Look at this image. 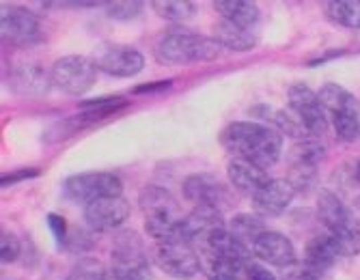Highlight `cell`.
I'll return each instance as SVG.
<instances>
[{
	"mask_svg": "<svg viewBox=\"0 0 360 280\" xmlns=\"http://www.w3.org/2000/svg\"><path fill=\"white\" fill-rule=\"evenodd\" d=\"M317 168L319 166H309V164H289V177L287 181L293 185L296 192H307L313 188L317 179Z\"/></svg>",
	"mask_w": 360,
	"mask_h": 280,
	"instance_id": "obj_27",
	"label": "cell"
},
{
	"mask_svg": "<svg viewBox=\"0 0 360 280\" xmlns=\"http://www.w3.org/2000/svg\"><path fill=\"white\" fill-rule=\"evenodd\" d=\"M252 253L259 261L274 265L278 269H285L291 263L298 261L296 248H293L291 239L283 233H276V231H266L264 235H261L252 248Z\"/></svg>",
	"mask_w": 360,
	"mask_h": 280,
	"instance_id": "obj_15",
	"label": "cell"
},
{
	"mask_svg": "<svg viewBox=\"0 0 360 280\" xmlns=\"http://www.w3.org/2000/svg\"><path fill=\"white\" fill-rule=\"evenodd\" d=\"M226 229L229 227H224L220 209L194 207L188 215H184V220H181V239L201 251V248H205L210 241H214Z\"/></svg>",
	"mask_w": 360,
	"mask_h": 280,
	"instance_id": "obj_12",
	"label": "cell"
},
{
	"mask_svg": "<svg viewBox=\"0 0 360 280\" xmlns=\"http://www.w3.org/2000/svg\"><path fill=\"white\" fill-rule=\"evenodd\" d=\"M145 9L143 3L139 0H119V3H108V15L115 20H132L141 15Z\"/></svg>",
	"mask_w": 360,
	"mask_h": 280,
	"instance_id": "obj_29",
	"label": "cell"
},
{
	"mask_svg": "<svg viewBox=\"0 0 360 280\" xmlns=\"http://www.w3.org/2000/svg\"><path fill=\"white\" fill-rule=\"evenodd\" d=\"M106 280H151V267L136 233L127 231L117 237L112 248V265Z\"/></svg>",
	"mask_w": 360,
	"mask_h": 280,
	"instance_id": "obj_5",
	"label": "cell"
},
{
	"mask_svg": "<svg viewBox=\"0 0 360 280\" xmlns=\"http://www.w3.org/2000/svg\"><path fill=\"white\" fill-rule=\"evenodd\" d=\"M339 257V251H337V244L335 239L330 237V233H321V235H313L309 241H307V248H304V263L309 267H313L317 274H326L333 263L337 261Z\"/></svg>",
	"mask_w": 360,
	"mask_h": 280,
	"instance_id": "obj_19",
	"label": "cell"
},
{
	"mask_svg": "<svg viewBox=\"0 0 360 280\" xmlns=\"http://www.w3.org/2000/svg\"><path fill=\"white\" fill-rule=\"evenodd\" d=\"M326 15L343 28H360V0H333L326 3Z\"/></svg>",
	"mask_w": 360,
	"mask_h": 280,
	"instance_id": "obj_24",
	"label": "cell"
},
{
	"mask_svg": "<svg viewBox=\"0 0 360 280\" xmlns=\"http://www.w3.org/2000/svg\"><path fill=\"white\" fill-rule=\"evenodd\" d=\"M37 175H39V171H37V168H28V171L9 173V175H3V185L15 183V181H22V179H30V177H37Z\"/></svg>",
	"mask_w": 360,
	"mask_h": 280,
	"instance_id": "obj_33",
	"label": "cell"
},
{
	"mask_svg": "<svg viewBox=\"0 0 360 280\" xmlns=\"http://www.w3.org/2000/svg\"><path fill=\"white\" fill-rule=\"evenodd\" d=\"M129 218V203L123 196L100 199L84 207V220L93 231H112L119 229Z\"/></svg>",
	"mask_w": 360,
	"mask_h": 280,
	"instance_id": "obj_13",
	"label": "cell"
},
{
	"mask_svg": "<svg viewBox=\"0 0 360 280\" xmlns=\"http://www.w3.org/2000/svg\"><path fill=\"white\" fill-rule=\"evenodd\" d=\"M91 60L97 67V72H104L115 78L136 76L145 67V56L136 48L110 44V41L97 46L91 54Z\"/></svg>",
	"mask_w": 360,
	"mask_h": 280,
	"instance_id": "obj_9",
	"label": "cell"
},
{
	"mask_svg": "<svg viewBox=\"0 0 360 280\" xmlns=\"http://www.w3.org/2000/svg\"><path fill=\"white\" fill-rule=\"evenodd\" d=\"M319 100L328 112L337 136L345 142H352L360 134V102L352 93L339 84H323L319 88Z\"/></svg>",
	"mask_w": 360,
	"mask_h": 280,
	"instance_id": "obj_4",
	"label": "cell"
},
{
	"mask_svg": "<svg viewBox=\"0 0 360 280\" xmlns=\"http://www.w3.org/2000/svg\"><path fill=\"white\" fill-rule=\"evenodd\" d=\"M226 177L231 181L233 188L244 194V196H255L259 190H264L266 185L272 181V177H268V173L264 168H259L257 164L242 160V158H233L226 166Z\"/></svg>",
	"mask_w": 360,
	"mask_h": 280,
	"instance_id": "obj_17",
	"label": "cell"
},
{
	"mask_svg": "<svg viewBox=\"0 0 360 280\" xmlns=\"http://www.w3.org/2000/svg\"><path fill=\"white\" fill-rule=\"evenodd\" d=\"M220 142L233 153V158L248 160L264 171L278 162L283 151V134L278 130L250 121H236L226 126L220 134Z\"/></svg>",
	"mask_w": 360,
	"mask_h": 280,
	"instance_id": "obj_1",
	"label": "cell"
},
{
	"mask_svg": "<svg viewBox=\"0 0 360 280\" xmlns=\"http://www.w3.org/2000/svg\"><path fill=\"white\" fill-rule=\"evenodd\" d=\"M48 225H50V229H52L54 237H56L60 244L68 241V222H65L60 215H56V213H50V215H48Z\"/></svg>",
	"mask_w": 360,
	"mask_h": 280,
	"instance_id": "obj_32",
	"label": "cell"
},
{
	"mask_svg": "<svg viewBox=\"0 0 360 280\" xmlns=\"http://www.w3.org/2000/svg\"><path fill=\"white\" fill-rule=\"evenodd\" d=\"M151 9L169 22H186L194 15L196 5L188 0H153Z\"/></svg>",
	"mask_w": 360,
	"mask_h": 280,
	"instance_id": "obj_26",
	"label": "cell"
},
{
	"mask_svg": "<svg viewBox=\"0 0 360 280\" xmlns=\"http://www.w3.org/2000/svg\"><path fill=\"white\" fill-rule=\"evenodd\" d=\"M214 9L220 13L222 20L246 30H250L259 20V7L255 3H248V0H216Z\"/></svg>",
	"mask_w": 360,
	"mask_h": 280,
	"instance_id": "obj_20",
	"label": "cell"
},
{
	"mask_svg": "<svg viewBox=\"0 0 360 280\" xmlns=\"http://www.w3.org/2000/svg\"><path fill=\"white\" fill-rule=\"evenodd\" d=\"M22 253V244L20 239L9 233V231H3V235H0V259H3V263H13L18 261Z\"/></svg>",
	"mask_w": 360,
	"mask_h": 280,
	"instance_id": "obj_30",
	"label": "cell"
},
{
	"mask_svg": "<svg viewBox=\"0 0 360 280\" xmlns=\"http://www.w3.org/2000/svg\"><path fill=\"white\" fill-rule=\"evenodd\" d=\"M63 190L72 201L82 203L86 207V205L100 201V199L121 196L123 194V183L112 173L97 171V173H82V175L70 177L68 181H65Z\"/></svg>",
	"mask_w": 360,
	"mask_h": 280,
	"instance_id": "obj_7",
	"label": "cell"
},
{
	"mask_svg": "<svg viewBox=\"0 0 360 280\" xmlns=\"http://www.w3.org/2000/svg\"><path fill=\"white\" fill-rule=\"evenodd\" d=\"M281 280H321V274H317L304 261H296L283 269Z\"/></svg>",
	"mask_w": 360,
	"mask_h": 280,
	"instance_id": "obj_31",
	"label": "cell"
},
{
	"mask_svg": "<svg viewBox=\"0 0 360 280\" xmlns=\"http://www.w3.org/2000/svg\"><path fill=\"white\" fill-rule=\"evenodd\" d=\"M326 158V147L315 138L298 140L289 151V164H309L319 166V162Z\"/></svg>",
	"mask_w": 360,
	"mask_h": 280,
	"instance_id": "obj_25",
	"label": "cell"
},
{
	"mask_svg": "<svg viewBox=\"0 0 360 280\" xmlns=\"http://www.w3.org/2000/svg\"><path fill=\"white\" fill-rule=\"evenodd\" d=\"M289 106L291 112L302 121V126L307 128L309 134L319 136L328 130L330 116L319 100V93H315L309 84L298 82L289 86Z\"/></svg>",
	"mask_w": 360,
	"mask_h": 280,
	"instance_id": "obj_11",
	"label": "cell"
},
{
	"mask_svg": "<svg viewBox=\"0 0 360 280\" xmlns=\"http://www.w3.org/2000/svg\"><path fill=\"white\" fill-rule=\"evenodd\" d=\"M296 196V190L287 179H272L264 190H259L252 196L255 213L261 218H274L281 215Z\"/></svg>",
	"mask_w": 360,
	"mask_h": 280,
	"instance_id": "obj_16",
	"label": "cell"
},
{
	"mask_svg": "<svg viewBox=\"0 0 360 280\" xmlns=\"http://www.w3.org/2000/svg\"><path fill=\"white\" fill-rule=\"evenodd\" d=\"M214 39L229 50H236V52H248L257 46V37L250 33V30L236 26L226 20H220L214 26Z\"/></svg>",
	"mask_w": 360,
	"mask_h": 280,
	"instance_id": "obj_21",
	"label": "cell"
},
{
	"mask_svg": "<svg viewBox=\"0 0 360 280\" xmlns=\"http://www.w3.org/2000/svg\"><path fill=\"white\" fill-rule=\"evenodd\" d=\"M184 196L186 201L194 203V207H216L229 203V190L218 183L212 175H190L184 181Z\"/></svg>",
	"mask_w": 360,
	"mask_h": 280,
	"instance_id": "obj_14",
	"label": "cell"
},
{
	"mask_svg": "<svg viewBox=\"0 0 360 280\" xmlns=\"http://www.w3.org/2000/svg\"><path fill=\"white\" fill-rule=\"evenodd\" d=\"M52 84L68 93V95H82L86 93L95 80H97V67L93 65V60L86 56H63L50 69Z\"/></svg>",
	"mask_w": 360,
	"mask_h": 280,
	"instance_id": "obj_8",
	"label": "cell"
},
{
	"mask_svg": "<svg viewBox=\"0 0 360 280\" xmlns=\"http://www.w3.org/2000/svg\"><path fill=\"white\" fill-rule=\"evenodd\" d=\"M106 278H108V269H104L100 261L84 259L72 269L68 280H106Z\"/></svg>",
	"mask_w": 360,
	"mask_h": 280,
	"instance_id": "obj_28",
	"label": "cell"
},
{
	"mask_svg": "<svg viewBox=\"0 0 360 280\" xmlns=\"http://www.w3.org/2000/svg\"><path fill=\"white\" fill-rule=\"evenodd\" d=\"M354 177H356V181L360 183V162L356 164V168H354Z\"/></svg>",
	"mask_w": 360,
	"mask_h": 280,
	"instance_id": "obj_35",
	"label": "cell"
},
{
	"mask_svg": "<svg viewBox=\"0 0 360 280\" xmlns=\"http://www.w3.org/2000/svg\"><path fill=\"white\" fill-rule=\"evenodd\" d=\"M268 229L264 225V220H261V215H255V213H238L231 225H229V233H231L233 239H238L242 246L246 248H255L257 239L264 235Z\"/></svg>",
	"mask_w": 360,
	"mask_h": 280,
	"instance_id": "obj_22",
	"label": "cell"
},
{
	"mask_svg": "<svg viewBox=\"0 0 360 280\" xmlns=\"http://www.w3.org/2000/svg\"><path fill=\"white\" fill-rule=\"evenodd\" d=\"M317 218L326 227V233L335 239L339 257H354L360 253V222L335 192L319 190Z\"/></svg>",
	"mask_w": 360,
	"mask_h": 280,
	"instance_id": "obj_2",
	"label": "cell"
},
{
	"mask_svg": "<svg viewBox=\"0 0 360 280\" xmlns=\"http://www.w3.org/2000/svg\"><path fill=\"white\" fill-rule=\"evenodd\" d=\"M9 86L18 95L41 98L52 86V76L39 65H20L9 76Z\"/></svg>",
	"mask_w": 360,
	"mask_h": 280,
	"instance_id": "obj_18",
	"label": "cell"
},
{
	"mask_svg": "<svg viewBox=\"0 0 360 280\" xmlns=\"http://www.w3.org/2000/svg\"><path fill=\"white\" fill-rule=\"evenodd\" d=\"M167 88H171V82H151V84H141L134 88V93H139V95H147V93H165Z\"/></svg>",
	"mask_w": 360,
	"mask_h": 280,
	"instance_id": "obj_34",
	"label": "cell"
},
{
	"mask_svg": "<svg viewBox=\"0 0 360 280\" xmlns=\"http://www.w3.org/2000/svg\"><path fill=\"white\" fill-rule=\"evenodd\" d=\"M155 263L165 274L179 280L194 278L199 269H203L199 251L184 239L155 241Z\"/></svg>",
	"mask_w": 360,
	"mask_h": 280,
	"instance_id": "obj_6",
	"label": "cell"
},
{
	"mask_svg": "<svg viewBox=\"0 0 360 280\" xmlns=\"http://www.w3.org/2000/svg\"><path fill=\"white\" fill-rule=\"evenodd\" d=\"M141 209L145 215L149 213H165V211H179L177 201L173 194L165 188H158V185H149L141 192Z\"/></svg>",
	"mask_w": 360,
	"mask_h": 280,
	"instance_id": "obj_23",
	"label": "cell"
},
{
	"mask_svg": "<svg viewBox=\"0 0 360 280\" xmlns=\"http://www.w3.org/2000/svg\"><path fill=\"white\" fill-rule=\"evenodd\" d=\"M0 33L11 46H32L44 39V24L37 13L24 7H5L0 15Z\"/></svg>",
	"mask_w": 360,
	"mask_h": 280,
	"instance_id": "obj_10",
	"label": "cell"
},
{
	"mask_svg": "<svg viewBox=\"0 0 360 280\" xmlns=\"http://www.w3.org/2000/svg\"><path fill=\"white\" fill-rule=\"evenodd\" d=\"M220 48L222 46L216 39H207L203 35L190 33V30L175 28L158 39L153 52L162 65H190L218 58Z\"/></svg>",
	"mask_w": 360,
	"mask_h": 280,
	"instance_id": "obj_3",
	"label": "cell"
}]
</instances>
